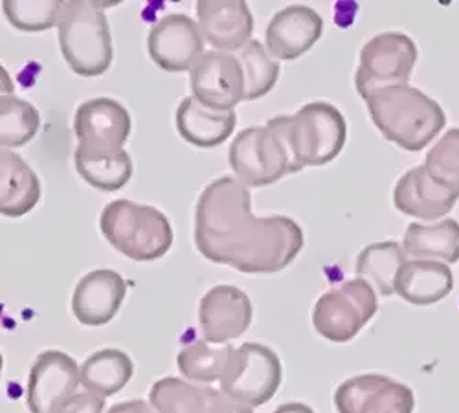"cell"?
Returning <instances> with one entry per match:
<instances>
[{
  "label": "cell",
  "mask_w": 459,
  "mask_h": 413,
  "mask_svg": "<svg viewBox=\"0 0 459 413\" xmlns=\"http://www.w3.org/2000/svg\"><path fill=\"white\" fill-rule=\"evenodd\" d=\"M338 413H413V391L386 374L366 373L343 381L334 391Z\"/></svg>",
  "instance_id": "obj_13"
},
{
  "label": "cell",
  "mask_w": 459,
  "mask_h": 413,
  "mask_svg": "<svg viewBox=\"0 0 459 413\" xmlns=\"http://www.w3.org/2000/svg\"><path fill=\"white\" fill-rule=\"evenodd\" d=\"M41 116L37 108L13 94L0 98V143L3 149L26 145L39 131Z\"/></svg>",
  "instance_id": "obj_29"
},
{
  "label": "cell",
  "mask_w": 459,
  "mask_h": 413,
  "mask_svg": "<svg viewBox=\"0 0 459 413\" xmlns=\"http://www.w3.org/2000/svg\"><path fill=\"white\" fill-rule=\"evenodd\" d=\"M281 379L283 367L276 351L247 342L230 357L219 383L228 397L248 408H259L276 395Z\"/></svg>",
  "instance_id": "obj_8"
},
{
  "label": "cell",
  "mask_w": 459,
  "mask_h": 413,
  "mask_svg": "<svg viewBox=\"0 0 459 413\" xmlns=\"http://www.w3.org/2000/svg\"><path fill=\"white\" fill-rule=\"evenodd\" d=\"M107 413H159L155 408H151L149 402L142 399H133L127 402L114 404Z\"/></svg>",
  "instance_id": "obj_35"
},
{
  "label": "cell",
  "mask_w": 459,
  "mask_h": 413,
  "mask_svg": "<svg viewBox=\"0 0 459 413\" xmlns=\"http://www.w3.org/2000/svg\"><path fill=\"white\" fill-rule=\"evenodd\" d=\"M228 160L247 187L271 185L285 175L301 171L281 136L269 125L241 131L230 145Z\"/></svg>",
  "instance_id": "obj_7"
},
{
  "label": "cell",
  "mask_w": 459,
  "mask_h": 413,
  "mask_svg": "<svg viewBox=\"0 0 459 413\" xmlns=\"http://www.w3.org/2000/svg\"><path fill=\"white\" fill-rule=\"evenodd\" d=\"M127 296V281L110 269L85 274L72 294V313L85 327L107 325L118 314Z\"/></svg>",
  "instance_id": "obj_16"
},
{
  "label": "cell",
  "mask_w": 459,
  "mask_h": 413,
  "mask_svg": "<svg viewBox=\"0 0 459 413\" xmlns=\"http://www.w3.org/2000/svg\"><path fill=\"white\" fill-rule=\"evenodd\" d=\"M134 373L131 357L120 349H101L82 364V386L101 397L118 393L129 384Z\"/></svg>",
  "instance_id": "obj_24"
},
{
  "label": "cell",
  "mask_w": 459,
  "mask_h": 413,
  "mask_svg": "<svg viewBox=\"0 0 459 413\" xmlns=\"http://www.w3.org/2000/svg\"><path fill=\"white\" fill-rule=\"evenodd\" d=\"M232 346H215L206 340H199L195 344H189L178 351L177 366L178 371L184 374V379L195 384H213L221 381L224 367L234 355Z\"/></svg>",
  "instance_id": "obj_28"
},
{
  "label": "cell",
  "mask_w": 459,
  "mask_h": 413,
  "mask_svg": "<svg viewBox=\"0 0 459 413\" xmlns=\"http://www.w3.org/2000/svg\"><path fill=\"white\" fill-rule=\"evenodd\" d=\"M194 96L212 110H234L247 96L245 73L236 54L204 52L189 70Z\"/></svg>",
  "instance_id": "obj_12"
},
{
  "label": "cell",
  "mask_w": 459,
  "mask_h": 413,
  "mask_svg": "<svg viewBox=\"0 0 459 413\" xmlns=\"http://www.w3.org/2000/svg\"><path fill=\"white\" fill-rule=\"evenodd\" d=\"M74 162L82 178L105 194L122 190L133 175V160L126 149L124 151L107 155L85 153L75 149Z\"/></svg>",
  "instance_id": "obj_27"
},
{
  "label": "cell",
  "mask_w": 459,
  "mask_h": 413,
  "mask_svg": "<svg viewBox=\"0 0 459 413\" xmlns=\"http://www.w3.org/2000/svg\"><path fill=\"white\" fill-rule=\"evenodd\" d=\"M100 230L112 248L133 261H157L173 246L169 219L157 208L126 199L103 208Z\"/></svg>",
  "instance_id": "obj_5"
},
{
  "label": "cell",
  "mask_w": 459,
  "mask_h": 413,
  "mask_svg": "<svg viewBox=\"0 0 459 413\" xmlns=\"http://www.w3.org/2000/svg\"><path fill=\"white\" fill-rule=\"evenodd\" d=\"M264 125L281 136L299 169L333 162L348 140L346 118L327 101H311L294 115L271 118Z\"/></svg>",
  "instance_id": "obj_3"
},
{
  "label": "cell",
  "mask_w": 459,
  "mask_h": 413,
  "mask_svg": "<svg viewBox=\"0 0 459 413\" xmlns=\"http://www.w3.org/2000/svg\"><path fill=\"white\" fill-rule=\"evenodd\" d=\"M236 57L239 59L245 73L247 101L259 99L276 87L280 78V63L264 45L252 39L239 52H236Z\"/></svg>",
  "instance_id": "obj_30"
},
{
  "label": "cell",
  "mask_w": 459,
  "mask_h": 413,
  "mask_svg": "<svg viewBox=\"0 0 459 413\" xmlns=\"http://www.w3.org/2000/svg\"><path fill=\"white\" fill-rule=\"evenodd\" d=\"M406 261L408 254L403 245L395 241L373 243L357 255L355 272L377 287L380 296H394L397 274Z\"/></svg>",
  "instance_id": "obj_25"
},
{
  "label": "cell",
  "mask_w": 459,
  "mask_h": 413,
  "mask_svg": "<svg viewBox=\"0 0 459 413\" xmlns=\"http://www.w3.org/2000/svg\"><path fill=\"white\" fill-rule=\"evenodd\" d=\"M403 246L413 259H441L448 265L459 261V222L443 219L434 224L411 222L406 228Z\"/></svg>",
  "instance_id": "obj_23"
},
{
  "label": "cell",
  "mask_w": 459,
  "mask_h": 413,
  "mask_svg": "<svg viewBox=\"0 0 459 413\" xmlns=\"http://www.w3.org/2000/svg\"><path fill=\"white\" fill-rule=\"evenodd\" d=\"M454 290L448 265L432 259H408L395 280V294L419 307L434 305Z\"/></svg>",
  "instance_id": "obj_20"
},
{
  "label": "cell",
  "mask_w": 459,
  "mask_h": 413,
  "mask_svg": "<svg viewBox=\"0 0 459 413\" xmlns=\"http://www.w3.org/2000/svg\"><path fill=\"white\" fill-rule=\"evenodd\" d=\"M417 47L401 31H382L362 47L360 65L355 72V89L362 99L371 92L408 85L417 63Z\"/></svg>",
  "instance_id": "obj_9"
},
{
  "label": "cell",
  "mask_w": 459,
  "mask_h": 413,
  "mask_svg": "<svg viewBox=\"0 0 459 413\" xmlns=\"http://www.w3.org/2000/svg\"><path fill=\"white\" fill-rule=\"evenodd\" d=\"M324 21L309 6L292 4L280 10L266 26V48L278 61H294L309 52L322 37Z\"/></svg>",
  "instance_id": "obj_17"
},
{
  "label": "cell",
  "mask_w": 459,
  "mask_h": 413,
  "mask_svg": "<svg viewBox=\"0 0 459 413\" xmlns=\"http://www.w3.org/2000/svg\"><path fill=\"white\" fill-rule=\"evenodd\" d=\"M110 4L92 0L65 3L59 13L57 33L65 61L82 78H98L110 68L114 48L105 8Z\"/></svg>",
  "instance_id": "obj_4"
},
{
  "label": "cell",
  "mask_w": 459,
  "mask_h": 413,
  "mask_svg": "<svg viewBox=\"0 0 459 413\" xmlns=\"http://www.w3.org/2000/svg\"><path fill=\"white\" fill-rule=\"evenodd\" d=\"M147 50L151 59L166 72L191 70L204 54L203 30L187 15L169 13L151 28Z\"/></svg>",
  "instance_id": "obj_14"
},
{
  "label": "cell",
  "mask_w": 459,
  "mask_h": 413,
  "mask_svg": "<svg viewBox=\"0 0 459 413\" xmlns=\"http://www.w3.org/2000/svg\"><path fill=\"white\" fill-rule=\"evenodd\" d=\"M74 133L80 151L118 153L131 134L129 110L112 98H94L83 101L74 116Z\"/></svg>",
  "instance_id": "obj_10"
},
{
  "label": "cell",
  "mask_w": 459,
  "mask_h": 413,
  "mask_svg": "<svg viewBox=\"0 0 459 413\" xmlns=\"http://www.w3.org/2000/svg\"><path fill=\"white\" fill-rule=\"evenodd\" d=\"M425 168L437 182L459 197V127L448 129L430 149Z\"/></svg>",
  "instance_id": "obj_31"
},
{
  "label": "cell",
  "mask_w": 459,
  "mask_h": 413,
  "mask_svg": "<svg viewBox=\"0 0 459 413\" xmlns=\"http://www.w3.org/2000/svg\"><path fill=\"white\" fill-rule=\"evenodd\" d=\"M195 12L204 39L215 52H239L252 41L254 17L243 0H201Z\"/></svg>",
  "instance_id": "obj_18"
},
{
  "label": "cell",
  "mask_w": 459,
  "mask_h": 413,
  "mask_svg": "<svg viewBox=\"0 0 459 413\" xmlns=\"http://www.w3.org/2000/svg\"><path fill=\"white\" fill-rule=\"evenodd\" d=\"M274 413H316V411L303 402H287L278 406Z\"/></svg>",
  "instance_id": "obj_36"
},
{
  "label": "cell",
  "mask_w": 459,
  "mask_h": 413,
  "mask_svg": "<svg viewBox=\"0 0 459 413\" xmlns=\"http://www.w3.org/2000/svg\"><path fill=\"white\" fill-rule=\"evenodd\" d=\"M177 131L191 145L212 149L228 140L238 124L234 110L219 112L203 105L195 96H187L177 108Z\"/></svg>",
  "instance_id": "obj_21"
},
{
  "label": "cell",
  "mask_w": 459,
  "mask_h": 413,
  "mask_svg": "<svg viewBox=\"0 0 459 413\" xmlns=\"http://www.w3.org/2000/svg\"><path fill=\"white\" fill-rule=\"evenodd\" d=\"M378 299L371 283L350 280L324 292L313 309L316 332L333 344H346L377 314Z\"/></svg>",
  "instance_id": "obj_6"
},
{
  "label": "cell",
  "mask_w": 459,
  "mask_h": 413,
  "mask_svg": "<svg viewBox=\"0 0 459 413\" xmlns=\"http://www.w3.org/2000/svg\"><path fill=\"white\" fill-rule=\"evenodd\" d=\"M252 316L254 309L248 294L234 285L212 287L199 304L203 338L215 346H224L243 336L252 323Z\"/></svg>",
  "instance_id": "obj_15"
},
{
  "label": "cell",
  "mask_w": 459,
  "mask_h": 413,
  "mask_svg": "<svg viewBox=\"0 0 459 413\" xmlns=\"http://www.w3.org/2000/svg\"><path fill=\"white\" fill-rule=\"evenodd\" d=\"M212 413H254V411L252 408L234 400L232 397H228L222 390H215Z\"/></svg>",
  "instance_id": "obj_34"
},
{
  "label": "cell",
  "mask_w": 459,
  "mask_h": 413,
  "mask_svg": "<svg viewBox=\"0 0 459 413\" xmlns=\"http://www.w3.org/2000/svg\"><path fill=\"white\" fill-rule=\"evenodd\" d=\"M215 388L164 377L149 390V402L159 413H212Z\"/></svg>",
  "instance_id": "obj_26"
},
{
  "label": "cell",
  "mask_w": 459,
  "mask_h": 413,
  "mask_svg": "<svg viewBox=\"0 0 459 413\" xmlns=\"http://www.w3.org/2000/svg\"><path fill=\"white\" fill-rule=\"evenodd\" d=\"M457 195L437 182L423 166L406 171L394 190L395 208L410 217L436 220L452 211Z\"/></svg>",
  "instance_id": "obj_19"
},
{
  "label": "cell",
  "mask_w": 459,
  "mask_h": 413,
  "mask_svg": "<svg viewBox=\"0 0 459 413\" xmlns=\"http://www.w3.org/2000/svg\"><path fill=\"white\" fill-rule=\"evenodd\" d=\"M65 3H17V0H4L3 10L12 26L21 31L35 33L45 31L59 22V13Z\"/></svg>",
  "instance_id": "obj_32"
},
{
  "label": "cell",
  "mask_w": 459,
  "mask_h": 413,
  "mask_svg": "<svg viewBox=\"0 0 459 413\" xmlns=\"http://www.w3.org/2000/svg\"><path fill=\"white\" fill-rule=\"evenodd\" d=\"M194 239L203 257L243 274L280 272L305 245L294 219L255 217L248 187L228 175L210 182L201 194Z\"/></svg>",
  "instance_id": "obj_1"
},
{
  "label": "cell",
  "mask_w": 459,
  "mask_h": 413,
  "mask_svg": "<svg viewBox=\"0 0 459 413\" xmlns=\"http://www.w3.org/2000/svg\"><path fill=\"white\" fill-rule=\"evenodd\" d=\"M105 397L96 395L92 391L75 393L70 397L57 413H103Z\"/></svg>",
  "instance_id": "obj_33"
},
{
  "label": "cell",
  "mask_w": 459,
  "mask_h": 413,
  "mask_svg": "<svg viewBox=\"0 0 459 413\" xmlns=\"http://www.w3.org/2000/svg\"><path fill=\"white\" fill-rule=\"evenodd\" d=\"M373 125L404 151L425 149L446 125L441 105L410 85L378 89L366 98Z\"/></svg>",
  "instance_id": "obj_2"
},
{
  "label": "cell",
  "mask_w": 459,
  "mask_h": 413,
  "mask_svg": "<svg viewBox=\"0 0 459 413\" xmlns=\"http://www.w3.org/2000/svg\"><path fill=\"white\" fill-rule=\"evenodd\" d=\"M41 201V180L12 149L0 153V213L22 217Z\"/></svg>",
  "instance_id": "obj_22"
},
{
  "label": "cell",
  "mask_w": 459,
  "mask_h": 413,
  "mask_svg": "<svg viewBox=\"0 0 459 413\" xmlns=\"http://www.w3.org/2000/svg\"><path fill=\"white\" fill-rule=\"evenodd\" d=\"M82 384V367L70 355L47 349L31 364L26 404L30 413H57Z\"/></svg>",
  "instance_id": "obj_11"
}]
</instances>
